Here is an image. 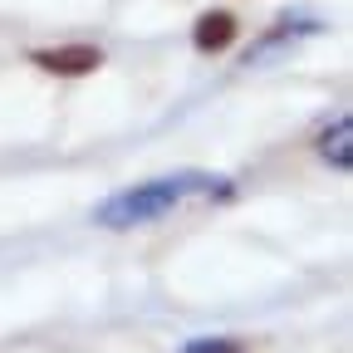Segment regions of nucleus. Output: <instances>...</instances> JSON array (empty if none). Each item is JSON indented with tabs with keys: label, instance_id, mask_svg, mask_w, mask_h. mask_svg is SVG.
<instances>
[{
	"label": "nucleus",
	"instance_id": "nucleus-2",
	"mask_svg": "<svg viewBox=\"0 0 353 353\" xmlns=\"http://www.w3.org/2000/svg\"><path fill=\"white\" fill-rule=\"evenodd\" d=\"M39 69H50V74H94L103 64V54L94 50V44H59V50H34L30 54Z\"/></svg>",
	"mask_w": 353,
	"mask_h": 353
},
{
	"label": "nucleus",
	"instance_id": "nucleus-4",
	"mask_svg": "<svg viewBox=\"0 0 353 353\" xmlns=\"http://www.w3.org/2000/svg\"><path fill=\"white\" fill-rule=\"evenodd\" d=\"M324 157H329L334 167L348 172V118H339L334 132H324Z\"/></svg>",
	"mask_w": 353,
	"mask_h": 353
},
{
	"label": "nucleus",
	"instance_id": "nucleus-1",
	"mask_svg": "<svg viewBox=\"0 0 353 353\" xmlns=\"http://www.w3.org/2000/svg\"><path fill=\"white\" fill-rule=\"evenodd\" d=\"M201 187V176H157V182H143V187H132V192H118L108 196L94 221L108 231H123V226H143V221H157L167 216L172 206H182L192 192Z\"/></svg>",
	"mask_w": 353,
	"mask_h": 353
},
{
	"label": "nucleus",
	"instance_id": "nucleus-3",
	"mask_svg": "<svg viewBox=\"0 0 353 353\" xmlns=\"http://www.w3.org/2000/svg\"><path fill=\"white\" fill-rule=\"evenodd\" d=\"M192 39H196L201 54H221V50L236 39V20H231L226 10H211V15L196 20V34H192Z\"/></svg>",
	"mask_w": 353,
	"mask_h": 353
}]
</instances>
